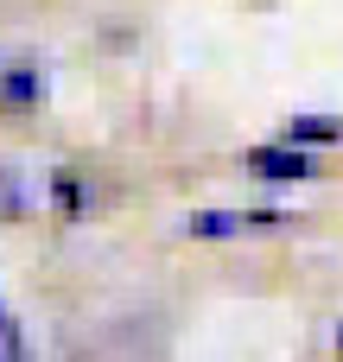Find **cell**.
<instances>
[{"label":"cell","instance_id":"5b68a950","mask_svg":"<svg viewBox=\"0 0 343 362\" xmlns=\"http://www.w3.org/2000/svg\"><path fill=\"white\" fill-rule=\"evenodd\" d=\"M343 121H325V115H299L293 127H286V146H312V140H337Z\"/></svg>","mask_w":343,"mask_h":362},{"label":"cell","instance_id":"7a4b0ae2","mask_svg":"<svg viewBox=\"0 0 343 362\" xmlns=\"http://www.w3.org/2000/svg\"><path fill=\"white\" fill-rule=\"evenodd\" d=\"M274 223H286V216H274V210H204L185 223V235L210 242V235H248V229H274Z\"/></svg>","mask_w":343,"mask_h":362},{"label":"cell","instance_id":"277c9868","mask_svg":"<svg viewBox=\"0 0 343 362\" xmlns=\"http://www.w3.org/2000/svg\"><path fill=\"white\" fill-rule=\"evenodd\" d=\"M0 362H32V344H25V325L13 318V305H0Z\"/></svg>","mask_w":343,"mask_h":362},{"label":"cell","instance_id":"3957f363","mask_svg":"<svg viewBox=\"0 0 343 362\" xmlns=\"http://www.w3.org/2000/svg\"><path fill=\"white\" fill-rule=\"evenodd\" d=\"M248 172L255 178H312V159L299 146H255L248 153Z\"/></svg>","mask_w":343,"mask_h":362},{"label":"cell","instance_id":"6da1fadb","mask_svg":"<svg viewBox=\"0 0 343 362\" xmlns=\"http://www.w3.org/2000/svg\"><path fill=\"white\" fill-rule=\"evenodd\" d=\"M38 95H45L38 57L6 51V57H0V115H25V108H38Z\"/></svg>","mask_w":343,"mask_h":362}]
</instances>
